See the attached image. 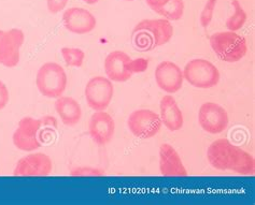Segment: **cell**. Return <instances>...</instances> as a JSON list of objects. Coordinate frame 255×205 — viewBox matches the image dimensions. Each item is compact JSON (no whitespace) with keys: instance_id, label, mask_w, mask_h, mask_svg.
<instances>
[{"instance_id":"13","label":"cell","mask_w":255,"mask_h":205,"mask_svg":"<svg viewBox=\"0 0 255 205\" xmlns=\"http://www.w3.org/2000/svg\"><path fill=\"white\" fill-rule=\"evenodd\" d=\"M154 77L158 87L167 94L172 95L178 92L183 86V71L177 64L169 61L157 65L154 72Z\"/></svg>"},{"instance_id":"9","label":"cell","mask_w":255,"mask_h":205,"mask_svg":"<svg viewBox=\"0 0 255 205\" xmlns=\"http://www.w3.org/2000/svg\"><path fill=\"white\" fill-rule=\"evenodd\" d=\"M162 121L154 111L139 109L133 111L127 120L129 131L139 138H151L162 129Z\"/></svg>"},{"instance_id":"1","label":"cell","mask_w":255,"mask_h":205,"mask_svg":"<svg viewBox=\"0 0 255 205\" xmlns=\"http://www.w3.org/2000/svg\"><path fill=\"white\" fill-rule=\"evenodd\" d=\"M207 159L213 169L240 175L255 174L254 157L227 138H219L207 149Z\"/></svg>"},{"instance_id":"22","label":"cell","mask_w":255,"mask_h":205,"mask_svg":"<svg viewBox=\"0 0 255 205\" xmlns=\"http://www.w3.org/2000/svg\"><path fill=\"white\" fill-rule=\"evenodd\" d=\"M218 0H207V2L204 5V9L201 10L200 16H199V22L203 28H207L208 26L210 25L213 18L214 10H216Z\"/></svg>"},{"instance_id":"25","label":"cell","mask_w":255,"mask_h":205,"mask_svg":"<svg viewBox=\"0 0 255 205\" xmlns=\"http://www.w3.org/2000/svg\"><path fill=\"white\" fill-rule=\"evenodd\" d=\"M9 100H10L9 89L2 81H0V110H3L6 107V104L9 103Z\"/></svg>"},{"instance_id":"5","label":"cell","mask_w":255,"mask_h":205,"mask_svg":"<svg viewBox=\"0 0 255 205\" xmlns=\"http://www.w3.org/2000/svg\"><path fill=\"white\" fill-rule=\"evenodd\" d=\"M68 84L65 69L57 63H45L39 68L36 85L40 94L46 98L57 99L63 96Z\"/></svg>"},{"instance_id":"8","label":"cell","mask_w":255,"mask_h":205,"mask_svg":"<svg viewBox=\"0 0 255 205\" xmlns=\"http://www.w3.org/2000/svg\"><path fill=\"white\" fill-rule=\"evenodd\" d=\"M84 95L87 105L93 111H106L114 95L112 81L102 75L94 76L87 82Z\"/></svg>"},{"instance_id":"16","label":"cell","mask_w":255,"mask_h":205,"mask_svg":"<svg viewBox=\"0 0 255 205\" xmlns=\"http://www.w3.org/2000/svg\"><path fill=\"white\" fill-rule=\"evenodd\" d=\"M158 157L159 172L163 176H187L189 174L179 153L172 145L168 143L160 145Z\"/></svg>"},{"instance_id":"12","label":"cell","mask_w":255,"mask_h":205,"mask_svg":"<svg viewBox=\"0 0 255 205\" xmlns=\"http://www.w3.org/2000/svg\"><path fill=\"white\" fill-rule=\"evenodd\" d=\"M53 162L44 153H31L19 159L13 170V175L21 177L48 176L52 173Z\"/></svg>"},{"instance_id":"17","label":"cell","mask_w":255,"mask_h":205,"mask_svg":"<svg viewBox=\"0 0 255 205\" xmlns=\"http://www.w3.org/2000/svg\"><path fill=\"white\" fill-rule=\"evenodd\" d=\"M159 118L169 131H179L184 124L183 113L171 95H166L159 102Z\"/></svg>"},{"instance_id":"4","label":"cell","mask_w":255,"mask_h":205,"mask_svg":"<svg viewBox=\"0 0 255 205\" xmlns=\"http://www.w3.org/2000/svg\"><path fill=\"white\" fill-rule=\"evenodd\" d=\"M210 46L219 59L225 63H238L243 59L248 45L245 37L235 31H220L210 37Z\"/></svg>"},{"instance_id":"15","label":"cell","mask_w":255,"mask_h":205,"mask_svg":"<svg viewBox=\"0 0 255 205\" xmlns=\"http://www.w3.org/2000/svg\"><path fill=\"white\" fill-rule=\"evenodd\" d=\"M89 132L92 140L97 145L108 144L116 132V123L112 116L105 111H95L89 123Z\"/></svg>"},{"instance_id":"14","label":"cell","mask_w":255,"mask_h":205,"mask_svg":"<svg viewBox=\"0 0 255 205\" xmlns=\"http://www.w3.org/2000/svg\"><path fill=\"white\" fill-rule=\"evenodd\" d=\"M63 23L65 28L72 34L85 35L96 28L97 19L89 10L73 6L64 12Z\"/></svg>"},{"instance_id":"26","label":"cell","mask_w":255,"mask_h":205,"mask_svg":"<svg viewBox=\"0 0 255 205\" xmlns=\"http://www.w3.org/2000/svg\"><path fill=\"white\" fill-rule=\"evenodd\" d=\"M82 1L87 3V4H95L99 1V0H82Z\"/></svg>"},{"instance_id":"20","label":"cell","mask_w":255,"mask_h":205,"mask_svg":"<svg viewBox=\"0 0 255 205\" xmlns=\"http://www.w3.org/2000/svg\"><path fill=\"white\" fill-rule=\"evenodd\" d=\"M232 6L234 9V13L227 18L226 27L230 31L236 32L244 27L247 22L248 15L238 0H233Z\"/></svg>"},{"instance_id":"19","label":"cell","mask_w":255,"mask_h":205,"mask_svg":"<svg viewBox=\"0 0 255 205\" xmlns=\"http://www.w3.org/2000/svg\"><path fill=\"white\" fill-rule=\"evenodd\" d=\"M146 4L154 12L170 22H176L184 14L183 0H145Z\"/></svg>"},{"instance_id":"7","label":"cell","mask_w":255,"mask_h":205,"mask_svg":"<svg viewBox=\"0 0 255 205\" xmlns=\"http://www.w3.org/2000/svg\"><path fill=\"white\" fill-rule=\"evenodd\" d=\"M42 122L33 117H23L13 132L12 142L14 146L26 153H31L41 147Z\"/></svg>"},{"instance_id":"10","label":"cell","mask_w":255,"mask_h":205,"mask_svg":"<svg viewBox=\"0 0 255 205\" xmlns=\"http://www.w3.org/2000/svg\"><path fill=\"white\" fill-rule=\"evenodd\" d=\"M25 35L21 29L0 30V65L6 68H14L21 59V48Z\"/></svg>"},{"instance_id":"18","label":"cell","mask_w":255,"mask_h":205,"mask_svg":"<svg viewBox=\"0 0 255 205\" xmlns=\"http://www.w3.org/2000/svg\"><path fill=\"white\" fill-rule=\"evenodd\" d=\"M54 107L60 121L67 127H73L81 121L82 108L76 99L60 96L56 99Z\"/></svg>"},{"instance_id":"3","label":"cell","mask_w":255,"mask_h":205,"mask_svg":"<svg viewBox=\"0 0 255 205\" xmlns=\"http://www.w3.org/2000/svg\"><path fill=\"white\" fill-rule=\"evenodd\" d=\"M147 67V61L144 58L131 59L123 51H113L106 57L104 68L107 77L116 83L128 81L131 76L142 72Z\"/></svg>"},{"instance_id":"2","label":"cell","mask_w":255,"mask_h":205,"mask_svg":"<svg viewBox=\"0 0 255 205\" xmlns=\"http://www.w3.org/2000/svg\"><path fill=\"white\" fill-rule=\"evenodd\" d=\"M173 26L165 18L143 19L132 30V43L140 51H152L170 41Z\"/></svg>"},{"instance_id":"24","label":"cell","mask_w":255,"mask_h":205,"mask_svg":"<svg viewBox=\"0 0 255 205\" xmlns=\"http://www.w3.org/2000/svg\"><path fill=\"white\" fill-rule=\"evenodd\" d=\"M67 3H68V0H46L48 10L52 14H56V13L63 11Z\"/></svg>"},{"instance_id":"21","label":"cell","mask_w":255,"mask_h":205,"mask_svg":"<svg viewBox=\"0 0 255 205\" xmlns=\"http://www.w3.org/2000/svg\"><path fill=\"white\" fill-rule=\"evenodd\" d=\"M65 64L68 67L80 68L83 66L85 59V53L81 49L77 48H63L60 50Z\"/></svg>"},{"instance_id":"11","label":"cell","mask_w":255,"mask_h":205,"mask_svg":"<svg viewBox=\"0 0 255 205\" xmlns=\"http://www.w3.org/2000/svg\"><path fill=\"white\" fill-rule=\"evenodd\" d=\"M198 123L204 131L210 135L222 134L230 124L227 111L216 102H206L200 105Z\"/></svg>"},{"instance_id":"27","label":"cell","mask_w":255,"mask_h":205,"mask_svg":"<svg viewBox=\"0 0 255 205\" xmlns=\"http://www.w3.org/2000/svg\"><path fill=\"white\" fill-rule=\"evenodd\" d=\"M125 1H133V0H125Z\"/></svg>"},{"instance_id":"23","label":"cell","mask_w":255,"mask_h":205,"mask_svg":"<svg viewBox=\"0 0 255 205\" xmlns=\"http://www.w3.org/2000/svg\"><path fill=\"white\" fill-rule=\"evenodd\" d=\"M71 176H104L105 171L91 168V167H80L71 170L70 172Z\"/></svg>"},{"instance_id":"6","label":"cell","mask_w":255,"mask_h":205,"mask_svg":"<svg viewBox=\"0 0 255 205\" xmlns=\"http://www.w3.org/2000/svg\"><path fill=\"white\" fill-rule=\"evenodd\" d=\"M184 80L193 87L209 89L220 82V71L211 62L204 58L192 59L183 68Z\"/></svg>"}]
</instances>
